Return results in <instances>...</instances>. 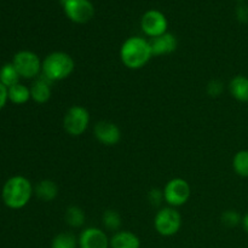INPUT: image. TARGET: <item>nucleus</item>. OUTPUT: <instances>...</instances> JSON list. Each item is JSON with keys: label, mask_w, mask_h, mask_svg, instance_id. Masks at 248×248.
I'll use <instances>...</instances> for the list:
<instances>
[{"label": "nucleus", "mask_w": 248, "mask_h": 248, "mask_svg": "<svg viewBox=\"0 0 248 248\" xmlns=\"http://www.w3.org/2000/svg\"><path fill=\"white\" fill-rule=\"evenodd\" d=\"M153 57L149 41L140 36H131L120 48V58L130 69H140Z\"/></svg>", "instance_id": "obj_1"}, {"label": "nucleus", "mask_w": 248, "mask_h": 248, "mask_svg": "<svg viewBox=\"0 0 248 248\" xmlns=\"http://www.w3.org/2000/svg\"><path fill=\"white\" fill-rule=\"evenodd\" d=\"M33 195L31 182L23 176H14L2 186V201L11 210L23 208Z\"/></svg>", "instance_id": "obj_2"}, {"label": "nucleus", "mask_w": 248, "mask_h": 248, "mask_svg": "<svg viewBox=\"0 0 248 248\" xmlns=\"http://www.w3.org/2000/svg\"><path fill=\"white\" fill-rule=\"evenodd\" d=\"M75 63L72 56L62 51L50 53L43 61V77L48 81H61L64 80L74 72Z\"/></svg>", "instance_id": "obj_3"}, {"label": "nucleus", "mask_w": 248, "mask_h": 248, "mask_svg": "<svg viewBox=\"0 0 248 248\" xmlns=\"http://www.w3.org/2000/svg\"><path fill=\"white\" fill-rule=\"evenodd\" d=\"M154 227L161 236H173L182 227L181 213L174 210V207L161 208L155 216Z\"/></svg>", "instance_id": "obj_4"}, {"label": "nucleus", "mask_w": 248, "mask_h": 248, "mask_svg": "<svg viewBox=\"0 0 248 248\" xmlns=\"http://www.w3.org/2000/svg\"><path fill=\"white\" fill-rule=\"evenodd\" d=\"M90 124V114L81 106H73L68 109L63 118V127L70 136H81L87 130Z\"/></svg>", "instance_id": "obj_5"}, {"label": "nucleus", "mask_w": 248, "mask_h": 248, "mask_svg": "<svg viewBox=\"0 0 248 248\" xmlns=\"http://www.w3.org/2000/svg\"><path fill=\"white\" fill-rule=\"evenodd\" d=\"M65 16L78 24L87 23L94 16V6L90 0H61Z\"/></svg>", "instance_id": "obj_6"}, {"label": "nucleus", "mask_w": 248, "mask_h": 248, "mask_svg": "<svg viewBox=\"0 0 248 248\" xmlns=\"http://www.w3.org/2000/svg\"><path fill=\"white\" fill-rule=\"evenodd\" d=\"M12 64L15 65L16 70L18 72L19 77L24 79H33L38 77L41 72L43 63L38 55L31 51H19L15 55Z\"/></svg>", "instance_id": "obj_7"}, {"label": "nucleus", "mask_w": 248, "mask_h": 248, "mask_svg": "<svg viewBox=\"0 0 248 248\" xmlns=\"http://www.w3.org/2000/svg\"><path fill=\"white\" fill-rule=\"evenodd\" d=\"M191 194L190 186L183 178H173L166 183L164 188V199L171 207L183 206Z\"/></svg>", "instance_id": "obj_8"}, {"label": "nucleus", "mask_w": 248, "mask_h": 248, "mask_svg": "<svg viewBox=\"0 0 248 248\" xmlns=\"http://www.w3.org/2000/svg\"><path fill=\"white\" fill-rule=\"evenodd\" d=\"M167 27L169 22L166 16L159 10H148L140 19V28L145 35L152 39L167 33Z\"/></svg>", "instance_id": "obj_9"}, {"label": "nucleus", "mask_w": 248, "mask_h": 248, "mask_svg": "<svg viewBox=\"0 0 248 248\" xmlns=\"http://www.w3.org/2000/svg\"><path fill=\"white\" fill-rule=\"evenodd\" d=\"M94 137L104 145H115L121 140V131L114 123L110 121H99L93 128Z\"/></svg>", "instance_id": "obj_10"}, {"label": "nucleus", "mask_w": 248, "mask_h": 248, "mask_svg": "<svg viewBox=\"0 0 248 248\" xmlns=\"http://www.w3.org/2000/svg\"><path fill=\"white\" fill-rule=\"evenodd\" d=\"M80 248H109L110 240L98 228H86L79 236Z\"/></svg>", "instance_id": "obj_11"}, {"label": "nucleus", "mask_w": 248, "mask_h": 248, "mask_svg": "<svg viewBox=\"0 0 248 248\" xmlns=\"http://www.w3.org/2000/svg\"><path fill=\"white\" fill-rule=\"evenodd\" d=\"M153 56H165L174 52L178 46L177 38L171 33H165L149 40Z\"/></svg>", "instance_id": "obj_12"}, {"label": "nucleus", "mask_w": 248, "mask_h": 248, "mask_svg": "<svg viewBox=\"0 0 248 248\" xmlns=\"http://www.w3.org/2000/svg\"><path fill=\"white\" fill-rule=\"evenodd\" d=\"M51 81L46 78H40L35 80L31 87V97L34 102L39 104H44L51 98Z\"/></svg>", "instance_id": "obj_13"}, {"label": "nucleus", "mask_w": 248, "mask_h": 248, "mask_svg": "<svg viewBox=\"0 0 248 248\" xmlns=\"http://www.w3.org/2000/svg\"><path fill=\"white\" fill-rule=\"evenodd\" d=\"M229 91L236 101L248 102V78L245 75H236L229 82Z\"/></svg>", "instance_id": "obj_14"}, {"label": "nucleus", "mask_w": 248, "mask_h": 248, "mask_svg": "<svg viewBox=\"0 0 248 248\" xmlns=\"http://www.w3.org/2000/svg\"><path fill=\"white\" fill-rule=\"evenodd\" d=\"M111 248H140L137 235L131 232H118L110 239Z\"/></svg>", "instance_id": "obj_15"}, {"label": "nucleus", "mask_w": 248, "mask_h": 248, "mask_svg": "<svg viewBox=\"0 0 248 248\" xmlns=\"http://www.w3.org/2000/svg\"><path fill=\"white\" fill-rule=\"evenodd\" d=\"M35 194L40 200L45 201V202H50V201H53L57 198L58 186L51 179H44L36 186Z\"/></svg>", "instance_id": "obj_16"}, {"label": "nucleus", "mask_w": 248, "mask_h": 248, "mask_svg": "<svg viewBox=\"0 0 248 248\" xmlns=\"http://www.w3.org/2000/svg\"><path fill=\"white\" fill-rule=\"evenodd\" d=\"M86 216L82 208L79 206H69L65 211V222L72 228H80L85 224Z\"/></svg>", "instance_id": "obj_17"}, {"label": "nucleus", "mask_w": 248, "mask_h": 248, "mask_svg": "<svg viewBox=\"0 0 248 248\" xmlns=\"http://www.w3.org/2000/svg\"><path fill=\"white\" fill-rule=\"evenodd\" d=\"M19 78L21 77H19L18 72H17L16 68H15V65L12 63L4 64L1 67V69H0V82L4 86H6L7 89L18 84Z\"/></svg>", "instance_id": "obj_18"}, {"label": "nucleus", "mask_w": 248, "mask_h": 248, "mask_svg": "<svg viewBox=\"0 0 248 248\" xmlns=\"http://www.w3.org/2000/svg\"><path fill=\"white\" fill-rule=\"evenodd\" d=\"M7 90H9V99L15 104H24L31 98V89L19 84V82Z\"/></svg>", "instance_id": "obj_19"}, {"label": "nucleus", "mask_w": 248, "mask_h": 248, "mask_svg": "<svg viewBox=\"0 0 248 248\" xmlns=\"http://www.w3.org/2000/svg\"><path fill=\"white\" fill-rule=\"evenodd\" d=\"M232 169L235 173L244 178H248V150H240L232 159Z\"/></svg>", "instance_id": "obj_20"}, {"label": "nucleus", "mask_w": 248, "mask_h": 248, "mask_svg": "<svg viewBox=\"0 0 248 248\" xmlns=\"http://www.w3.org/2000/svg\"><path fill=\"white\" fill-rule=\"evenodd\" d=\"M79 240L72 232H61L56 235L51 244V248H77Z\"/></svg>", "instance_id": "obj_21"}, {"label": "nucleus", "mask_w": 248, "mask_h": 248, "mask_svg": "<svg viewBox=\"0 0 248 248\" xmlns=\"http://www.w3.org/2000/svg\"><path fill=\"white\" fill-rule=\"evenodd\" d=\"M102 222L104 227L111 232H116L121 227V217L115 210H107L102 216Z\"/></svg>", "instance_id": "obj_22"}, {"label": "nucleus", "mask_w": 248, "mask_h": 248, "mask_svg": "<svg viewBox=\"0 0 248 248\" xmlns=\"http://www.w3.org/2000/svg\"><path fill=\"white\" fill-rule=\"evenodd\" d=\"M242 222V217L237 211L228 210L223 212L222 215V223L228 228L237 227Z\"/></svg>", "instance_id": "obj_23"}, {"label": "nucleus", "mask_w": 248, "mask_h": 248, "mask_svg": "<svg viewBox=\"0 0 248 248\" xmlns=\"http://www.w3.org/2000/svg\"><path fill=\"white\" fill-rule=\"evenodd\" d=\"M223 90H224V84L220 80H211L207 84V94L211 97H218L222 94Z\"/></svg>", "instance_id": "obj_24"}, {"label": "nucleus", "mask_w": 248, "mask_h": 248, "mask_svg": "<svg viewBox=\"0 0 248 248\" xmlns=\"http://www.w3.org/2000/svg\"><path fill=\"white\" fill-rule=\"evenodd\" d=\"M148 200H149L150 205L153 206H160L161 205L162 200L164 199V190H160V189H152L148 194Z\"/></svg>", "instance_id": "obj_25"}, {"label": "nucleus", "mask_w": 248, "mask_h": 248, "mask_svg": "<svg viewBox=\"0 0 248 248\" xmlns=\"http://www.w3.org/2000/svg\"><path fill=\"white\" fill-rule=\"evenodd\" d=\"M235 15H236V19L240 23H248V6L246 4H242L241 2L236 7Z\"/></svg>", "instance_id": "obj_26"}, {"label": "nucleus", "mask_w": 248, "mask_h": 248, "mask_svg": "<svg viewBox=\"0 0 248 248\" xmlns=\"http://www.w3.org/2000/svg\"><path fill=\"white\" fill-rule=\"evenodd\" d=\"M7 99H9V90L0 82V110L5 107Z\"/></svg>", "instance_id": "obj_27"}, {"label": "nucleus", "mask_w": 248, "mask_h": 248, "mask_svg": "<svg viewBox=\"0 0 248 248\" xmlns=\"http://www.w3.org/2000/svg\"><path fill=\"white\" fill-rule=\"evenodd\" d=\"M241 224H242V227H244L245 232H246L247 234H248V212L246 213V215L244 216V217H242Z\"/></svg>", "instance_id": "obj_28"}, {"label": "nucleus", "mask_w": 248, "mask_h": 248, "mask_svg": "<svg viewBox=\"0 0 248 248\" xmlns=\"http://www.w3.org/2000/svg\"><path fill=\"white\" fill-rule=\"evenodd\" d=\"M237 1H240V2H244V1H246V0H237Z\"/></svg>", "instance_id": "obj_29"}]
</instances>
